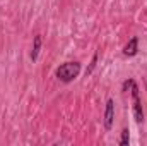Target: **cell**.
<instances>
[{"mask_svg":"<svg viewBox=\"0 0 147 146\" xmlns=\"http://www.w3.org/2000/svg\"><path fill=\"white\" fill-rule=\"evenodd\" d=\"M80 72V64L79 62H65L57 69V77L63 83H70L72 79H75Z\"/></svg>","mask_w":147,"mask_h":146,"instance_id":"6da1fadb","label":"cell"},{"mask_svg":"<svg viewBox=\"0 0 147 146\" xmlns=\"http://www.w3.org/2000/svg\"><path fill=\"white\" fill-rule=\"evenodd\" d=\"M130 89H132V102H134V115H135V120L137 122H144V110H142V103H140V98H139V88H137V84L134 83Z\"/></svg>","mask_w":147,"mask_h":146,"instance_id":"7a4b0ae2","label":"cell"},{"mask_svg":"<svg viewBox=\"0 0 147 146\" xmlns=\"http://www.w3.org/2000/svg\"><path fill=\"white\" fill-rule=\"evenodd\" d=\"M113 117H115V103H113V100H108V103H106V113H105V126H106V129H111Z\"/></svg>","mask_w":147,"mask_h":146,"instance_id":"3957f363","label":"cell"},{"mask_svg":"<svg viewBox=\"0 0 147 146\" xmlns=\"http://www.w3.org/2000/svg\"><path fill=\"white\" fill-rule=\"evenodd\" d=\"M137 46H139V38L134 36L127 45H125V48H123V53L127 55V57H132V55H135L137 53Z\"/></svg>","mask_w":147,"mask_h":146,"instance_id":"277c9868","label":"cell"},{"mask_svg":"<svg viewBox=\"0 0 147 146\" xmlns=\"http://www.w3.org/2000/svg\"><path fill=\"white\" fill-rule=\"evenodd\" d=\"M39 48H41V36L36 35V36H34V45H33V52H31V59H33V60H36L38 59Z\"/></svg>","mask_w":147,"mask_h":146,"instance_id":"5b68a950","label":"cell"},{"mask_svg":"<svg viewBox=\"0 0 147 146\" xmlns=\"http://www.w3.org/2000/svg\"><path fill=\"white\" fill-rule=\"evenodd\" d=\"M130 141V136H128V129H123L121 131V139H120V145L121 146H127Z\"/></svg>","mask_w":147,"mask_h":146,"instance_id":"8992f818","label":"cell"},{"mask_svg":"<svg viewBox=\"0 0 147 146\" xmlns=\"http://www.w3.org/2000/svg\"><path fill=\"white\" fill-rule=\"evenodd\" d=\"M96 60H98V53H94V57H92V62H91V65H89V69H87V74L92 72V69L96 67Z\"/></svg>","mask_w":147,"mask_h":146,"instance_id":"52a82bcc","label":"cell"}]
</instances>
